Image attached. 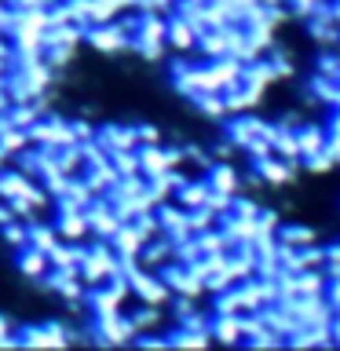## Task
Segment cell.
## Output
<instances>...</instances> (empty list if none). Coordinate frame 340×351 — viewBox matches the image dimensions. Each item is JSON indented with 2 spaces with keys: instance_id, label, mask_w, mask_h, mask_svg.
Instances as JSON below:
<instances>
[{
  "instance_id": "cell-1",
  "label": "cell",
  "mask_w": 340,
  "mask_h": 351,
  "mask_svg": "<svg viewBox=\"0 0 340 351\" xmlns=\"http://www.w3.org/2000/svg\"><path fill=\"white\" fill-rule=\"evenodd\" d=\"M92 340L95 344H128V340H136V326L128 322L125 315H92Z\"/></svg>"
},
{
  "instance_id": "cell-2",
  "label": "cell",
  "mask_w": 340,
  "mask_h": 351,
  "mask_svg": "<svg viewBox=\"0 0 340 351\" xmlns=\"http://www.w3.org/2000/svg\"><path fill=\"white\" fill-rule=\"evenodd\" d=\"M84 40L92 44L95 51H103V55H121V51H128V33L121 29V22L88 26V29H84Z\"/></svg>"
},
{
  "instance_id": "cell-3",
  "label": "cell",
  "mask_w": 340,
  "mask_h": 351,
  "mask_svg": "<svg viewBox=\"0 0 340 351\" xmlns=\"http://www.w3.org/2000/svg\"><path fill=\"white\" fill-rule=\"evenodd\" d=\"M95 143L106 150V158H110V154H117V150H136L139 147L136 128H128V125H103V128H95Z\"/></svg>"
},
{
  "instance_id": "cell-4",
  "label": "cell",
  "mask_w": 340,
  "mask_h": 351,
  "mask_svg": "<svg viewBox=\"0 0 340 351\" xmlns=\"http://www.w3.org/2000/svg\"><path fill=\"white\" fill-rule=\"evenodd\" d=\"M165 44H169L172 51H194L197 48V26L194 22H186L183 15H169V29H165Z\"/></svg>"
},
{
  "instance_id": "cell-5",
  "label": "cell",
  "mask_w": 340,
  "mask_h": 351,
  "mask_svg": "<svg viewBox=\"0 0 340 351\" xmlns=\"http://www.w3.org/2000/svg\"><path fill=\"white\" fill-rule=\"evenodd\" d=\"M205 183H208V191H216V194H230V197H234V194L241 191L238 169H234L230 161H216V165H208Z\"/></svg>"
},
{
  "instance_id": "cell-6",
  "label": "cell",
  "mask_w": 340,
  "mask_h": 351,
  "mask_svg": "<svg viewBox=\"0 0 340 351\" xmlns=\"http://www.w3.org/2000/svg\"><path fill=\"white\" fill-rule=\"evenodd\" d=\"M51 271V263H48V252H40V249H19V274L22 278H29V282H40L44 274Z\"/></svg>"
},
{
  "instance_id": "cell-7",
  "label": "cell",
  "mask_w": 340,
  "mask_h": 351,
  "mask_svg": "<svg viewBox=\"0 0 340 351\" xmlns=\"http://www.w3.org/2000/svg\"><path fill=\"white\" fill-rule=\"evenodd\" d=\"M55 230H59V241H84V238H92L88 219H84V208H81V213H59Z\"/></svg>"
},
{
  "instance_id": "cell-8",
  "label": "cell",
  "mask_w": 340,
  "mask_h": 351,
  "mask_svg": "<svg viewBox=\"0 0 340 351\" xmlns=\"http://www.w3.org/2000/svg\"><path fill=\"white\" fill-rule=\"evenodd\" d=\"M110 249L117 252V256H139V249H143V238H139V230L132 227V223H121L114 234H110Z\"/></svg>"
},
{
  "instance_id": "cell-9",
  "label": "cell",
  "mask_w": 340,
  "mask_h": 351,
  "mask_svg": "<svg viewBox=\"0 0 340 351\" xmlns=\"http://www.w3.org/2000/svg\"><path fill=\"white\" fill-rule=\"evenodd\" d=\"M33 186V176L26 172H19V169H0V202H11V197H19V194H26Z\"/></svg>"
},
{
  "instance_id": "cell-10",
  "label": "cell",
  "mask_w": 340,
  "mask_h": 351,
  "mask_svg": "<svg viewBox=\"0 0 340 351\" xmlns=\"http://www.w3.org/2000/svg\"><path fill=\"white\" fill-rule=\"evenodd\" d=\"M172 197H175V205H183V208H197V205L208 202V183L205 180H186Z\"/></svg>"
},
{
  "instance_id": "cell-11",
  "label": "cell",
  "mask_w": 340,
  "mask_h": 351,
  "mask_svg": "<svg viewBox=\"0 0 340 351\" xmlns=\"http://www.w3.org/2000/svg\"><path fill=\"white\" fill-rule=\"evenodd\" d=\"M0 238H4V245H11V249H26L29 245V223L26 219H8L4 227H0Z\"/></svg>"
},
{
  "instance_id": "cell-12",
  "label": "cell",
  "mask_w": 340,
  "mask_h": 351,
  "mask_svg": "<svg viewBox=\"0 0 340 351\" xmlns=\"http://www.w3.org/2000/svg\"><path fill=\"white\" fill-rule=\"evenodd\" d=\"M40 59L48 62L55 73H62V70H70V66H73L77 48H66V44H51V48H44V51H40Z\"/></svg>"
},
{
  "instance_id": "cell-13",
  "label": "cell",
  "mask_w": 340,
  "mask_h": 351,
  "mask_svg": "<svg viewBox=\"0 0 340 351\" xmlns=\"http://www.w3.org/2000/svg\"><path fill=\"white\" fill-rule=\"evenodd\" d=\"M29 245H33V249H40V252H51L55 245H59V230L33 219V223H29Z\"/></svg>"
},
{
  "instance_id": "cell-14",
  "label": "cell",
  "mask_w": 340,
  "mask_h": 351,
  "mask_svg": "<svg viewBox=\"0 0 340 351\" xmlns=\"http://www.w3.org/2000/svg\"><path fill=\"white\" fill-rule=\"evenodd\" d=\"M128 322L136 326V337H139V333H147V329H158V326H161V307L143 304L136 315H128Z\"/></svg>"
},
{
  "instance_id": "cell-15",
  "label": "cell",
  "mask_w": 340,
  "mask_h": 351,
  "mask_svg": "<svg viewBox=\"0 0 340 351\" xmlns=\"http://www.w3.org/2000/svg\"><path fill=\"white\" fill-rule=\"evenodd\" d=\"M26 147H33V143H29V136L22 128H8L4 136H0V150H4L8 158H15V154L26 150Z\"/></svg>"
},
{
  "instance_id": "cell-16",
  "label": "cell",
  "mask_w": 340,
  "mask_h": 351,
  "mask_svg": "<svg viewBox=\"0 0 340 351\" xmlns=\"http://www.w3.org/2000/svg\"><path fill=\"white\" fill-rule=\"evenodd\" d=\"M110 165H114V172H117V176H132V172H139V158H136V150H117V154H110Z\"/></svg>"
},
{
  "instance_id": "cell-17",
  "label": "cell",
  "mask_w": 340,
  "mask_h": 351,
  "mask_svg": "<svg viewBox=\"0 0 340 351\" xmlns=\"http://www.w3.org/2000/svg\"><path fill=\"white\" fill-rule=\"evenodd\" d=\"M70 132H73V143L95 139V125H92V121H70Z\"/></svg>"
},
{
  "instance_id": "cell-18",
  "label": "cell",
  "mask_w": 340,
  "mask_h": 351,
  "mask_svg": "<svg viewBox=\"0 0 340 351\" xmlns=\"http://www.w3.org/2000/svg\"><path fill=\"white\" fill-rule=\"evenodd\" d=\"M4 344H15V322L8 315H0V348Z\"/></svg>"
},
{
  "instance_id": "cell-19",
  "label": "cell",
  "mask_w": 340,
  "mask_h": 351,
  "mask_svg": "<svg viewBox=\"0 0 340 351\" xmlns=\"http://www.w3.org/2000/svg\"><path fill=\"white\" fill-rule=\"evenodd\" d=\"M136 139H139V147H143V143H161V132L154 128V125H139L136 128Z\"/></svg>"
},
{
  "instance_id": "cell-20",
  "label": "cell",
  "mask_w": 340,
  "mask_h": 351,
  "mask_svg": "<svg viewBox=\"0 0 340 351\" xmlns=\"http://www.w3.org/2000/svg\"><path fill=\"white\" fill-rule=\"evenodd\" d=\"M11 106V95H8V84L0 81V110H8Z\"/></svg>"
},
{
  "instance_id": "cell-21",
  "label": "cell",
  "mask_w": 340,
  "mask_h": 351,
  "mask_svg": "<svg viewBox=\"0 0 340 351\" xmlns=\"http://www.w3.org/2000/svg\"><path fill=\"white\" fill-rule=\"evenodd\" d=\"M8 77V59H0V81Z\"/></svg>"
}]
</instances>
